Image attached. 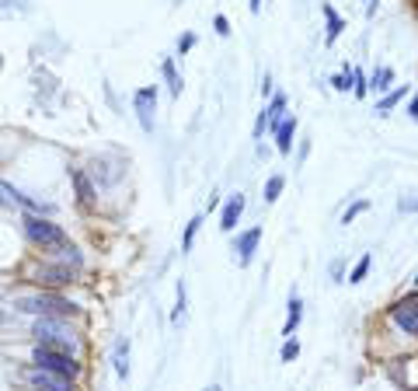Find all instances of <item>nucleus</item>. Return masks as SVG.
Here are the masks:
<instances>
[{
  "label": "nucleus",
  "instance_id": "obj_1",
  "mask_svg": "<svg viewBox=\"0 0 418 391\" xmlns=\"http://www.w3.org/2000/svg\"><path fill=\"white\" fill-rule=\"evenodd\" d=\"M21 227H25V238H28L35 248H42V252H56L60 245L70 241L67 231H63L60 224H52V220L42 217V214H25Z\"/></svg>",
  "mask_w": 418,
  "mask_h": 391
},
{
  "label": "nucleus",
  "instance_id": "obj_2",
  "mask_svg": "<svg viewBox=\"0 0 418 391\" xmlns=\"http://www.w3.org/2000/svg\"><path fill=\"white\" fill-rule=\"evenodd\" d=\"M32 336H35V343L39 346H52V349H67V353H74L77 349V332L63 321V318H35V325H32Z\"/></svg>",
  "mask_w": 418,
  "mask_h": 391
},
{
  "label": "nucleus",
  "instance_id": "obj_3",
  "mask_svg": "<svg viewBox=\"0 0 418 391\" xmlns=\"http://www.w3.org/2000/svg\"><path fill=\"white\" fill-rule=\"evenodd\" d=\"M18 311H28L35 318H67V314H77V304L60 297V294H28V297H18L14 301Z\"/></svg>",
  "mask_w": 418,
  "mask_h": 391
},
{
  "label": "nucleus",
  "instance_id": "obj_4",
  "mask_svg": "<svg viewBox=\"0 0 418 391\" xmlns=\"http://www.w3.org/2000/svg\"><path fill=\"white\" fill-rule=\"evenodd\" d=\"M32 363H35L39 370H52V374L70 378V381H77V378H81V363H77V356H74V353H67V349L35 346V353H32Z\"/></svg>",
  "mask_w": 418,
  "mask_h": 391
},
{
  "label": "nucleus",
  "instance_id": "obj_5",
  "mask_svg": "<svg viewBox=\"0 0 418 391\" xmlns=\"http://www.w3.org/2000/svg\"><path fill=\"white\" fill-rule=\"evenodd\" d=\"M387 318H390V325H394L397 332H405V336H418V290L412 294V297L390 304Z\"/></svg>",
  "mask_w": 418,
  "mask_h": 391
},
{
  "label": "nucleus",
  "instance_id": "obj_6",
  "mask_svg": "<svg viewBox=\"0 0 418 391\" xmlns=\"http://www.w3.org/2000/svg\"><path fill=\"white\" fill-rule=\"evenodd\" d=\"M77 272H81V269H74V265H67V262H42V265L32 269V280L42 283V287H67V283L77 280Z\"/></svg>",
  "mask_w": 418,
  "mask_h": 391
},
{
  "label": "nucleus",
  "instance_id": "obj_7",
  "mask_svg": "<svg viewBox=\"0 0 418 391\" xmlns=\"http://www.w3.org/2000/svg\"><path fill=\"white\" fill-rule=\"evenodd\" d=\"M132 109H136V119H140V130L154 133V112H157V87H140L132 94Z\"/></svg>",
  "mask_w": 418,
  "mask_h": 391
},
{
  "label": "nucleus",
  "instance_id": "obj_8",
  "mask_svg": "<svg viewBox=\"0 0 418 391\" xmlns=\"http://www.w3.org/2000/svg\"><path fill=\"white\" fill-rule=\"evenodd\" d=\"M28 385L35 391H74V381H70V378H60V374H52V370H39V367L28 370Z\"/></svg>",
  "mask_w": 418,
  "mask_h": 391
},
{
  "label": "nucleus",
  "instance_id": "obj_9",
  "mask_svg": "<svg viewBox=\"0 0 418 391\" xmlns=\"http://www.w3.org/2000/svg\"><path fill=\"white\" fill-rule=\"evenodd\" d=\"M70 182H74L77 203H81L84 210H91V206H94V199H98V185L91 182V175L81 172V168H70Z\"/></svg>",
  "mask_w": 418,
  "mask_h": 391
},
{
  "label": "nucleus",
  "instance_id": "obj_10",
  "mask_svg": "<svg viewBox=\"0 0 418 391\" xmlns=\"http://www.w3.org/2000/svg\"><path fill=\"white\" fill-rule=\"evenodd\" d=\"M258 241H261V227H248V231H241L237 234V245H234V252H237V262L241 265H248L254 259V252H258Z\"/></svg>",
  "mask_w": 418,
  "mask_h": 391
},
{
  "label": "nucleus",
  "instance_id": "obj_11",
  "mask_svg": "<svg viewBox=\"0 0 418 391\" xmlns=\"http://www.w3.org/2000/svg\"><path fill=\"white\" fill-rule=\"evenodd\" d=\"M258 119H261L269 130H276V126L286 119V94H272V101L265 105V112H261Z\"/></svg>",
  "mask_w": 418,
  "mask_h": 391
},
{
  "label": "nucleus",
  "instance_id": "obj_12",
  "mask_svg": "<svg viewBox=\"0 0 418 391\" xmlns=\"http://www.w3.org/2000/svg\"><path fill=\"white\" fill-rule=\"evenodd\" d=\"M241 214H244V196L237 192V196L227 199V206H223V214H220V227H223V231H234L237 220H241Z\"/></svg>",
  "mask_w": 418,
  "mask_h": 391
},
{
  "label": "nucleus",
  "instance_id": "obj_13",
  "mask_svg": "<svg viewBox=\"0 0 418 391\" xmlns=\"http://www.w3.org/2000/svg\"><path fill=\"white\" fill-rule=\"evenodd\" d=\"M293 136H296V116H286V119L276 126V150H279V154H290L293 150Z\"/></svg>",
  "mask_w": 418,
  "mask_h": 391
},
{
  "label": "nucleus",
  "instance_id": "obj_14",
  "mask_svg": "<svg viewBox=\"0 0 418 391\" xmlns=\"http://www.w3.org/2000/svg\"><path fill=\"white\" fill-rule=\"evenodd\" d=\"M321 14H324V21H328V35H324V43L332 45L334 39H338V35L345 32V21H341V14L334 11L332 4H324V7H321Z\"/></svg>",
  "mask_w": 418,
  "mask_h": 391
},
{
  "label": "nucleus",
  "instance_id": "obj_15",
  "mask_svg": "<svg viewBox=\"0 0 418 391\" xmlns=\"http://www.w3.org/2000/svg\"><path fill=\"white\" fill-rule=\"evenodd\" d=\"M300 321H303V301L300 297H290V311H286V325H283V336L290 339L293 332L300 329Z\"/></svg>",
  "mask_w": 418,
  "mask_h": 391
},
{
  "label": "nucleus",
  "instance_id": "obj_16",
  "mask_svg": "<svg viewBox=\"0 0 418 391\" xmlns=\"http://www.w3.org/2000/svg\"><path fill=\"white\" fill-rule=\"evenodd\" d=\"M161 74H164V81H167V91L178 98V94H181V77H178V67H174V60H171V56L161 63Z\"/></svg>",
  "mask_w": 418,
  "mask_h": 391
},
{
  "label": "nucleus",
  "instance_id": "obj_17",
  "mask_svg": "<svg viewBox=\"0 0 418 391\" xmlns=\"http://www.w3.org/2000/svg\"><path fill=\"white\" fill-rule=\"evenodd\" d=\"M112 363H115V374H119V378H125V374H129V343H115Z\"/></svg>",
  "mask_w": 418,
  "mask_h": 391
},
{
  "label": "nucleus",
  "instance_id": "obj_18",
  "mask_svg": "<svg viewBox=\"0 0 418 391\" xmlns=\"http://www.w3.org/2000/svg\"><path fill=\"white\" fill-rule=\"evenodd\" d=\"M390 81H394V70L390 67H376L373 77H370V91H387Z\"/></svg>",
  "mask_w": 418,
  "mask_h": 391
},
{
  "label": "nucleus",
  "instance_id": "obj_19",
  "mask_svg": "<svg viewBox=\"0 0 418 391\" xmlns=\"http://www.w3.org/2000/svg\"><path fill=\"white\" fill-rule=\"evenodd\" d=\"M199 227H203V217H192L185 224V234H181V252H192V245H196V234H199Z\"/></svg>",
  "mask_w": 418,
  "mask_h": 391
},
{
  "label": "nucleus",
  "instance_id": "obj_20",
  "mask_svg": "<svg viewBox=\"0 0 418 391\" xmlns=\"http://www.w3.org/2000/svg\"><path fill=\"white\" fill-rule=\"evenodd\" d=\"M283 189H286V178H283V175H272V178L265 182V196H261V199H265V203H276Z\"/></svg>",
  "mask_w": 418,
  "mask_h": 391
},
{
  "label": "nucleus",
  "instance_id": "obj_21",
  "mask_svg": "<svg viewBox=\"0 0 418 391\" xmlns=\"http://www.w3.org/2000/svg\"><path fill=\"white\" fill-rule=\"evenodd\" d=\"M401 98H405V87H394V91H387V94L376 101V112H390V109H394Z\"/></svg>",
  "mask_w": 418,
  "mask_h": 391
},
{
  "label": "nucleus",
  "instance_id": "obj_22",
  "mask_svg": "<svg viewBox=\"0 0 418 391\" xmlns=\"http://www.w3.org/2000/svg\"><path fill=\"white\" fill-rule=\"evenodd\" d=\"M370 265H373V255H363V259L356 262V269L349 272V283H363L366 272H370Z\"/></svg>",
  "mask_w": 418,
  "mask_h": 391
},
{
  "label": "nucleus",
  "instance_id": "obj_23",
  "mask_svg": "<svg viewBox=\"0 0 418 391\" xmlns=\"http://www.w3.org/2000/svg\"><path fill=\"white\" fill-rule=\"evenodd\" d=\"M366 210H370V203H366V199H356V203H352V206H349V210H345V214H341V224H345V227H349V224H352V220L359 217V214H366Z\"/></svg>",
  "mask_w": 418,
  "mask_h": 391
},
{
  "label": "nucleus",
  "instance_id": "obj_24",
  "mask_svg": "<svg viewBox=\"0 0 418 391\" xmlns=\"http://www.w3.org/2000/svg\"><path fill=\"white\" fill-rule=\"evenodd\" d=\"M332 87H334V91H352V67H345L341 74H334Z\"/></svg>",
  "mask_w": 418,
  "mask_h": 391
},
{
  "label": "nucleus",
  "instance_id": "obj_25",
  "mask_svg": "<svg viewBox=\"0 0 418 391\" xmlns=\"http://www.w3.org/2000/svg\"><path fill=\"white\" fill-rule=\"evenodd\" d=\"M352 91H356L359 98H363V94L370 91V81H366V74H363V70H356V67H352Z\"/></svg>",
  "mask_w": 418,
  "mask_h": 391
},
{
  "label": "nucleus",
  "instance_id": "obj_26",
  "mask_svg": "<svg viewBox=\"0 0 418 391\" xmlns=\"http://www.w3.org/2000/svg\"><path fill=\"white\" fill-rule=\"evenodd\" d=\"M279 356H283V363H290V360H296V356H300V343H296V339H286V343H283V349H279Z\"/></svg>",
  "mask_w": 418,
  "mask_h": 391
},
{
  "label": "nucleus",
  "instance_id": "obj_27",
  "mask_svg": "<svg viewBox=\"0 0 418 391\" xmlns=\"http://www.w3.org/2000/svg\"><path fill=\"white\" fill-rule=\"evenodd\" d=\"M397 210H401V214H418V192L415 196H401V199H397Z\"/></svg>",
  "mask_w": 418,
  "mask_h": 391
},
{
  "label": "nucleus",
  "instance_id": "obj_28",
  "mask_svg": "<svg viewBox=\"0 0 418 391\" xmlns=\"http://www.w3.org/2000/svg\"><path fill=\"white\" fill-rule=\"evenodd\" d=\"M181 314H185V283H178V304L171 311V321H178Z\"/></svg>",
  "mask_w": 418,
  "mask_h": 391
},
{
  "label": "nucleus",
  "instance_id": "obj_29",
  "mask_svg": "<svg viewBox=\"0 0 418 391\" xmlns=\"http://www.w3.org/2000/svg\"><path fill=\"white\" fill-rule=\"evenodd\" d=\"M213 28H216V35H230V21H227L223 14H216V18H213Z\"/></svg>",
  "mask_w": 418,
  "mask_h": 391
},
{
  "label": "nucleus",
  "instance_id": "obj_30",
  "mask_svg": "<svg viewBox=\"0 0 418 391\" xmlns=\"http://www.w3.org/2000/svg\"><path fill=\"white\" fill-rule=\"evenodd\" d=\"M192 45H196V35H192V32H185V35H181V39H178V53H181V56H185V53H188V49H192Z\"/></svg>",
  "mask_w": 418,
  "mask_h": 391
},
{
  "label": "nucleus",
  "instance_id": "obj_31",
  "mask_svg": "<svg viewBox=\"0 0 418 391\" xmlns=\"http://www.w3.org/2000/svg\"><path fill=\"white\" fill-rule=\"evenodd\" d=\"M14 7H21V11H28L32 4H28V0H0V11H14Z\"/></svg>",
  "mask_w": 418,
  "mask_h": 391
},
{
  "label": "nucleus",
  "instance_id": "obj_32",
  "mask_svg": "<svg viewBox=\"0 0 418 391\" xmlns=\"http://www.w3.org/2000/svg\"><path fill=\"white\" fill-rule=\"evenodd\" d=\"M408 116H412V119H418V94L412 98V105H408Z\"/></svg>",
  "mask_w": 418,
  "mask_h": 391
},
{
  "label": "nucleus",
  "instance_id": "obj_33",
  "mask_svg": "<svg viewBox=\"0 0 418 391\" xmlns=\"http://www.w3.org/2000/svg\"><path fill=\"white\" fill-rule=\"evenodd\" d=\"M261 94H272V77L265 74V81H261Z\"/></svg>",
  "mask_w": 418,
  "mask_h": 391
},
{
  "label": "nucleus",
  "instance_id": "obj_34",
  "mask_svg": "<svg viewBox=\"0 0 418 391\" xmlns=\"http://www.w3.org/2000/svg\"><path fill=\"white\" fill-rule=\"evenodd\" d=\"M248 7L254 11V14H258V11H261V0H248Z\"/></svg>",
  "mask_w": 418,
  "mask_h": 391
},
{
  "label": "nucleus",
  "instance_id": "obj_35",
  "mask_svg": "<svg viewBox=\"0 0 418 391\" xmlns=\"http://www.w3.org/2000/svg\"><path fill=\"white\" fill-rule=\"evenodd\" d=\"M373 7H376V0H366V14H373Z\"/></svg>",
  "mask_w": 418,
  "mask_h": 391
},
{
  "label": "nucleus",
  "instance_id": "obj_36",
  "mask_svg": "<svg viewBox=\"0 0 418 391\" xmlns=\"http://www.w3.org/2000/svg\"><path fill=\"white\" fill-rule=\"evenodd\" d=\"M206 391H220V385H209V388Z\"/></svg>",
  "mask_w": 418,
  "mask_h": 391
},
{
  "label": "nucleus",
  "instance_id": "obj_37",
  "mask_svg": "<svg viewBox=\"0 0 418 391\" xmlns=\"http://www.w3.org/2000/svg\"><path fill=\"white\" fill-rule=\"evenodd\" d=\"M415 290H418V276H415Z\"/></svg>",
  "mask_w": 418,
  "mask_h": 391
}]
</instances>
